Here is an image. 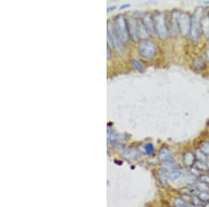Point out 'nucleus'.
I'll return each instance as SVG.
<instances>
[{"label": "nucleus", "mask_w": 209, "mask_h": 207, "mask_svg": "<svg viewBox=\"0 0 209 207\" xmlns=\"http://www.w3.org/2000/svg\"><path fill=\"white\" fill-rule=\"evenodd\" d=\"M204 8L203 6H198L192 16L191 27L189 36L191 41L193 42H196L200 39L201 20L204 17Z\"/></svg>", "instance_id": "nucleus-1"}, {"label": "nucleus", "mask_w": 209, "mask_h": 207, "mask_svg": "<svg viewBox=\"0 0 209 207\" xmlns=\"http://www.w3.org/2000/svg\"><path fill=\"white\" fill-rule=\"evenodd\" d=\"M113 29L122 43H126L128 41L130 36L128 33V24L127 20L123 14H119L115 17Z\"/></svg>", "instance_id": "nucleus-2"}, {"label": "nucleus", "mask_w": 209, "mask_h": 207, "mask_svg": "<svg viewBox=\"0 0 209 207\" xmlns=\"http://www.w3.org/2000/svg\"><path fill=\"white\" fill-rule=\"evenodd\" d=\"M155 31L162 41H165L168 38L169 29L167 21L166 14L164 12H156L153 17Z\"/></svg>", "instance_id": "nucleus-3"}, {"label": "nucleus", "mask_w": 209, "mask_h": 207, "mask_svg": "<svg viewBox=\"0 0 209 207\" xmlns=\"http://www.w3.org/2000/svg\"><path fill=\"white\" fill-rule=\"evenodd\" d=\"M139 54L146 59H153L157 54V47L153 41L149 39H144L139 44Z\"/></svg>", "instance_id": "nucleus-4"}, {"label": "nucleus", "mask_w": 209, "mask_h": 207, "mask_svg": "<svg viewBox=\"0 0 209 207\" xmlns=\"http://www.w3.org/2000/svg\"><path fill=\"white\" fill-rule=\"evenodd\" d=\"M192 17L188 12H181L178 16V23L179 33L183 36H186L190 34Z\"/></svg>", "instance_id": "nucleus-5"}, {"label": "nucleus", "mask_w": 209, "mask_h": 207, "mask_svg": "<svg viewBox=\"0 0 209 207\" xmlns=\"http://www.w3.org/2000/svg\"><path fill=\"white\" fill-rule=\"evenodd\" d=\"M127 24H128L130 39L133 41H138L139 39V27H140V24L139 23L138 19L133 16L128 17V18L127 19Z\"/></svg>", "instance_id": "nucleus-6"}, {"label": "nucleus", "mask_w": 209, "mask_h": 207, "mask_svg": "<svg viewBox=\"0 0 209 207\" xmlns=\"http://www.w3.org/2000/svg\"><path fill=\"white\" fill-rule=\"evenodd\" d=\"M181 11H179L177 9H174L171 13V18H170V34L171 36L176 37L178 36L179 33L178 29V16L180 14Z\"/></svg>", "instance_id": "nucleus-7"}, {"label": "nucleus", "mask_w": 209, "mask_h": 207, "mask_svg": "<svg viewBox=\"0 0 209 207\" xmlns=\"http://www.w3.org/2000/svg\"><path fill=\"white\" fill-rule=\"evenodd\" d=\"M142 25L149 34H153L155 32V24L153 17L150 13H146L141 19Z\"/></svg>", "instance_id": "nucleus-8"}, {"label": "nucleus", "mask_w": 209, "mask_h": 207, "mask_svg": "<svg viewBox=\"0 0 209 207\" xmlns=\"http://www.w3.org/2000/svg\"><path fill=\"white\" fill-rule=\"evenodd\" d=\"M196 159L195 154L193 151H187L183 153L182 162L185 167L191 168L196 163Z\"/></svg>", "instance_id": "nucleus-9"}, {"label": "nucleus", "mask_w": 209, "mask_h": 207, "mask_svg": "<svg viewBox=\"0 0 209 207\" xmlns=\"http://www.w3.org/2000/svg\"><path fill=\"white\" fill-rule=\"evenodd\" d=\"M158 158L159 161L163 162V163H165V162H174V159L173 158L172 154H171V152L167 147H162L160 150L159 151Z\"/></svg>", "instance_id": "nucleus-10"}, {"label": "nucleus", "mask_w": 209, "mask_h": 207, "mask_svg": "<svg viewBox=\"0 0 209 207\" xmlns=\"http://www.w3.org/2000/svg\"><path fill=\"white\" fill-rule=\"evenodd\" d=\"M201 31L206 37H209V17L204 16L201 20Z\"/></svg>", "instance_id": "nucleus-11"}, {"label": "nucleus", "mask_w": 209, "mask_h": 207, "mask_svg": "<svg viewBox=\"0 0 209 207\" xmlns=\"http://www.w3.org/2000/svg\"><path fill=\"white\" fill-rule=\"evenodd\" d=\"M183 172L180 169H174V170L170 172L169 173V180L174 181L181 179L183 176Z\"/></svg>", "instance_id": "nucleus-12"}, {"label": "nucleus", "mask_w": 209, "mask_h": 207, "mask_svg": "<svg viewBox=\"0 0 209 207\" xmlns=\"http://www.w3.org/2000/svg\"><path fill=\"white\" fill-rule=\"evenodd\" d=\"M195 151H196L195 156H196V158L197 159V161H201V162H205V163H206V161H207V159H208L207 158L208 156H206L200 148L196 149Z\"/></svg>", "instance_id": "nucleus-13"}, {"label": "nucleus", "mask_w": 209, "mask_h": 207, "mask_svg": "<svg viewBox=\"0 0 209 207\" xmlns=\"http://www.w3.org/2000/svg\"><path fill=\"white\" fill-rule=\"evenodd\" d=\"M159 178H160V181L161 183L164 184H167L169 180V174L167 173V171L165 170V169H161L159 172Z\"/></svg>", "instance_id": "nucleus-14"}, {"label": "nucleus", "mask_w": 209, "mask_h": 207, "mask_svg": "<svg viewBox=\"0 0 209 207\" xmlns=\"http://www.w3.org/2000/svg\"><path fill=\"white\" fill-rule=\"evenodd\" d=\"M195 188L196 191L200 192H205L209 191V185L205 183H203L201 181H199L195 184Z\"/></svg>", "instance_id": "nucleus-15"}, {"label": "nucleus", "mask_w": 209, "mask_h": 207, "mask_svg": "<svg viewBox=\"0 0 209 207\" xmlns=\"http://www.w3.org/2000/svg\"><path fill=\"white\" fill-rule=\"evenodd\" d=\"M193 64L196 68H198V69L203 68L205 66L204 59L203 57H198L197 58H196L195 60H194Z\"/></svg>", "instance_id": "nucleus-16"}, {"label": "nucleus", "mask_w": 209, "mask_h": 207, "mask_svg": "<svg viewBox=\"0 0 209 207\" xmlns=\"http://www.w3.org/2000/svg\"><path fill=\"white\" fill-rule=\"evenodd\" d=\"M196 168L200 172H207L209 170L208 164L205 162L197 161L196 162Z\"/></svg>", "instance_id": "nucleus-17"}, {"label": "nucleus", "mask_w": 209, "mask_h": 207, "mask_svg": "<svg viewBox=\"0 0 209 207\" xmlns=\"http://www.w3.org/2000/svg\"><path fill=\"white\" fill-rule=\"evenodd\" d=\"M197 196L200 200L202 201V203L209 201V191L200 192L197 194Z\"/></svg>", "instance_id": "nucleus-18"}, {"label": "nucleus", "mask_w": 209, "mask_h": 207, "mask_svg": "<svg viewBox=\"0 0 209 207\" xmlns=\"http://www.w3.org/2000/svg\"><path fill=\"white\" fill-rule=\"evenodd\" d=\"M132 64H133V66L134 67V68L139 72H143V66L138 61V59H133L132 60Z\"/></svg>", "instance_id": "nucleus-19"}, {"label": "nucleus", "mask_w": 209, "mask_h": 207, "mask_svg": "<svg viewBox=\"0 0 209 207\" xmlns=\"http://www.w3.org/2000/svg\"><path fill=\"white\" fill-rule=\"evenodd\" d=\"M200 149L206 156H209V142H204L201 144Z\"/></svg>", "instance_id": "nucleus-20"}, {"label": "nucleus", "mask_w": 209, "mask_h": 207, "mask_svg": "<svg viewBox=\"0 0 209 207\" xmlns=\"http://www.w3.org/2000/svg\"><path fill=\"white\" fill-rule=\"evenodd\" d=\"M174 206H188L190 204H188L187 203H185L182 199L178 198H175L174 199Z\"/></svg>", "instance_id": "nucleus-21"}, {"label": "nucleus", "mask_w": 209, "mask_h": 207, "mask_svg": "<svg viewBox=\"0 0 209 207\" xmlns=\"http://www.w3.org/2000/svg\"><path fill=\"white\" fill-rule=\"evenodd\" d=\"M202 204L200 198H198L197 195H195V194H192V203L191 204L195 206H200L201 204Z\"/></svg>", "instance_id": "nucleus-22"}, {"label": "nucleus", "mask_w": 209, "mask_h": 207, "mask_svg": "<svg viewBox=\"0 0 209 207\" xmlns=\"http://www.w3.org/2000/svg\"><path fill=\"white\" fill-rule=\"evenodd\" d=\"M145 151L147 154H151L154 151V147L152 144H147L145 146Z\"/></svg>", "instance_id": "nucleus-23"}, {"label": "nucleus", "mask_w": 209, "mask_h": 207, "mask_svg": "<svg viewBox=\"0 0 209 207\" xmlns=\"http://www.w3.org/2000/svg\"><path fill=\"white\" fill-rule=\"evenodd\" d=\"M200 180L203 183L209 185V175H208V174H201L200 176Z\"/></svg>", "instance_id": "nucleus-24"}, {"label": "nucleus", "mask_w": 209, "mask_h": 207, "mask_svg": "<svg viewBox=\"0 0 209 207\" xmlns=\"http://www.w3.org/2000/svg\"><path fill=\"white\" fill-rule=\"evenodd\" d=\"M130 6V4H123V5H122V6L119 8V9L120 10H123V9H125L126 8H129V7Z\"/></svg>", "instance_id": "nucleus-25"}, {"label": "nucleus", "mask_w": 209, "mask_h": 207, "mask_svg": "<svg viewBox=\"0 0 209 207\" xmlns=\"http://www.w3.org/2000/svg\"><path fill=\"white\" fill-rule=\"evenodd\" d=\"M115 9H116V6H109L108 9H107V11L111 12L114 11V10H115Z\"/></svg>", "instance_id": "nucleus-26"}, {"label": "nucleus", "mask_w": 209, "mask_h": 207, "mask_svg": "<svg viewBox=\"0 0 209 207\" xmlns=\"http://www.w3.org/2000/svg\"><path fill=\"white\" fill-rule=\"evenodd\" d=\"M110 57H111L110 47H109V46H108V59L110 58Z\"/></svg>", "instance_id": "nucleus-27"}, {"label": "nucleus", "mask_w": 209, "mask_h": 207, "mask_svg": "<svg viewBox=\"0 0 209 207\" xmlns=\"http://www.w3.org/2000/svg\"><path fill=\"white\" fill-rule=\"evenodd\" d=\"M206 58H207V59H208V61H209V48L207 50H206Z\"/></svg>", "instance_id": "nucleus-28"}, {"label": "nucleus", "mask_w": 209, "mask_h": 207, "mask_svg": "<svg viewBox=\"0 0 209 207\" xmlns=\"http://www.w3.org/2000/svg\"><path fill=\"white\" fill-rule=\"evenodd\" d=\"M202 207H209V201H206V202L204 203Z\"/></svg>", "instance_id": "nucleus-29"}, {"label": "nucleus", "mask_w": 209, "mask_h": 207, "mask_svg": "<svg viewBox=\"0 0 209 207\" xmlns=\"http://www.w3.org/2000/svg\"><path fill=\"white\" fill-rule=\"evenodd\" d=\"M189 206H190V205H188V206H174V207H189Z\"/></svg>", "instance_id": "nucleus-30"}, {"label": "nucleus", "mask_w": 209, "mask_h": 207, "mask_svg": "<svg viewBox=\"0 0 209 207\" xmlns=\"http://www.w3.org/2000/svg\"><path fill=\"white\" fill-rule=\"evenodd\" d=\"M205 4H209V1H207V2H205Z\"/></svg>", "instance_id": "nucleus-31"}, {"label": "nucleus", "mask_w": 209, "mask_h": 207, "mask_svg": "<svg viewBox=\"0 0 209 207\" xmlns=\"http://www.w3.org/2000/svg\"><path fill=\"white\" fill-rule=\"evenodd\" d=\"M208 17H209V13H208Z\"/></svg>", "instance_id": "nucleus-32"}, {"label": "nucleus", "mask_w": 209, "mask_h": 207, "mask_svg": "<svg viewBox=\"0 0 209 207\" xmlns=\"http://www.w3.org/2000/svg\"><path fill=\"white\" fill-rule=\"evenodd\" d=\"M198 207H200V206H198Z\"/></svg>", "instance_id": "nucleus-33"}]
</instances>
